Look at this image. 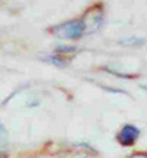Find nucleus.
<instances>
[{
    "label": "nucleus",
    "mask_w": 147,
    "mask_h": 158,
    "mask_svg": "<svg viewBox=\"0 0 147 158\" xmlns=\"http://www.w3.org/2000/svg\"><path fill=\"white\" fill-rule=\"evenodd\" d=\"M52 33L59 39H77L84 33V24H83V19L68 21L65 24L56 25L52 30Z\"/></svg>",
    "instance_id": "obj_1"
},
{
    "label": "nucleus",
    "mask_w": 147,
    "mask_h": 158,
    "mask_svg": "<svg viewBox=\"0 0 147 158\" xmlns=\"http://www.w3.org/2000/svg\"><path fill=\"white\" fill-rule=\"evenodd\" d=\"M138 129L135 127V126H131V124H128V126H124V129L119 131L118 135V140L121 145H124V146H131V145L137 140L138 138Z\"/></svg>",
    "instance_id": "obj_2"
},
{
    "label": "nucleus",
    "mask_w": 147,
    "mask_h": 158,
    "mask_svg": "<svg viewBox=\"0 0 147 158\" xmlns=\"http://www.w3.org/2000/svg\"><path fill=\"white\" fill-rule=\"evenodd\" d=\"M100 22H102V9H100V7H94V9H91L90 12L87 14L85 19H83V24H84V31H87V30L94 31L96 28H99Z\"/></svg>",
    "instance_id": "obj_3"
},
{
    "label": "nucleus",
    "mask_w": 147,
    "mask_h": 158,
    "mask_svg": "<svg viewBox=\"0 0 147 158\" xmlns=\"http://www.w3.org/2000/svg\"><path fill=\"white\" fill-rule=\"evenodd\" d=\"M72 158H90V157H87V155H83V154H78V155H74Z\"/></svg>",
    "instance_id": "obj_4"
},
{
    "label": "nucleus",
    "mask_w": 147,
    "mask_h": 158,
    "mask_svg": "<svg viewBox=\"0 0 147 158\" xmlns=\"http://www.w3.org/2000/svg\"><path fill=\"white\" fill-rule=\"evenodd\" d=\"M131 158H147L146 155H141V154H138V155H134V157H131Z\"/></svg>",
    "instance_id": "obj_5"
},
{
    "label": "nucleus",
    "mask_w": 147,
    "mask_h": 158,
    "mask_svg": "<svg viewBox=\"0 0 147 158\" xmlns=\"http://www.w3.org/2000/svg\"><path fill=\"white\" fill-rule=\"evenodd\" d=\"M2 135H5V129H3V126L0 124V136H2Z\"/></svg>",
    "instance_id": "obj_6"
}]
</instances>
